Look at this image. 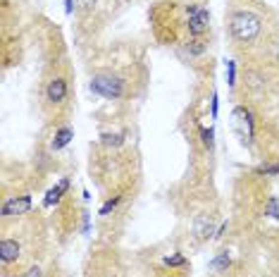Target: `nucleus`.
Returning a JSON list of instances; mask_svg holds the SVG:
<instances>
[{
	"instance_id": "obj_1",
	"label": "nucleus",
	"mask_w": 279,
	"mask_h": 277,
	"mask_svg": "<svg viewBox=\"0 0 279 277\" xmlns=\"http://www.w3.org/2000/svg\"><path fill=\"white\" fill-rule=\"evenodd\" d=\"M263 29V22L258 14L248 12V10H241L232 17V36L236 39L239 43H248L253 41Z\"/></svg>"
},
{
	"instance_id": "obj_2",
	"label": "nucleus",
	"mask_w": 279,
	"mask_h": 277,
	"mask_svg": "<svg viewBox=\"0 0 279 277\" xmlns=\"http://www.w3.org/2000/svg\"><path fill=\"white\" fill-rule=\"evenodd\" d=\"M91 91L103 98H120L124 93V84L112 74H95L91 82Z\"/></svg>"
},
{
	"instance_id": "obj_3",
	"label": "nucleus",
	"mask_w": 279,
	"mask_h": 277,
	"mask_svg": "<svg viewBox=\"0 0 279 277\" xmlns=\"http://www.w3.org/2000/svg\"><path fill=\"white\" fill-rule=\"evenodd\" d=\"M208 29V10L205 7H191L188 10V34L200 36Z\"/></svg>"
},
{
	"instance_id": "obj_4",
	"label": "nucleus",
	"mask_w": 279,
	"mask_h": 277,
	"mask_svg": "<svg viewBox=\"0 0 279 277\" xmlns=\"http://www.w3.org/2000/svg\"><path fill=\"white\" fill-rule=\"evenodd\" d=\"M46 98H48L53 105L62 103L67 98V82L62 77H53V79L48 82V86H46Z\"/></svg>"
},
{
	"instance_id": "obj_5",
	"label": "nucleus",
	"mask_w": 279,
	"mask_h": 277,
	"mask_svg": "<svg viewBox=\"0 0 279 277\" xmlns=\"http://www.w3.org/2000/svg\"><path fill=\"white\" fill-rule=\"evenodd\" d=\"M29 208H31V198L29 196H12V198H7L5 203H2V215L5 218H10V215H22V213H27Z\"/></svg>"
},
{
	"instance_id": "obj_6",
	"label": "nucleus",
	"mask_w": 279,
	"mask_h": 277,
	"mask_svg": "<svg viewBox=\"0 0 279 277\" xmlns=\"http://www.w3.org/2000/svg\"><path fill=\"white\" fill-rule=\"evenodd\" d=\"M0 258L2 263H12L19 258V244L14 239H2L0 241Z\"/></svg>"
},
{
	"instance_id": "obj_7",
	"label": "nucleus",
	"mask_w": 279,
	"mask_h": 277,
	"mask_svg": "<svg viewBox=\"0 0 279 277\" xmlns=\"http://www.w3.org/2000/svg\"><path fill=\"white\" fill-rule=\"evenodd\" d=\"M234 117H236V125H239L241 134H248V137H253V120H251V112L246 110L243 105H239V108L234 110Z\"/></svg>"
},
{
	"instance_id": "obj_8",
	"label": "nucleus",
	"mask_w": 279,
	"mask_h": 277,
	"mask_svg": "<svg viewBox=\"0 0 279 277\" xmlns=\"http://www.w3.org/2000/svg\"><path fill=\"white\" fill-rule=\"evenodd\" d=\"M72 138H74V132H72L69 127H62V129H57V132H55L53 141H50V148H53V151H60V148H65Z\"/></svg>"
},
{
	"instance_id": "obj_9",
	"label": "nucleus",
	"mask_w": 279,
	"mask_h": 277,
	"mask_svg": "<svg viewBox=\"0 0 279 277\" xmlns=\"http://www.w3.org/2000/svg\"><path fill=\"white\" fill-rule=\"evenodd\" d=\"M67 189H69V180H60V182H57V186H53V189L48 191V196H46V206H53V203H57Z\"/></svg>"
},
{
	"instance_id": "obj_10",
	"label": "nucleus",
	"mask_w": 279,
	"mask_h": 277,
	"mask_svg": "<svg viewBox=\"0 0 279 277\" xmlns=\"http://www.w3.org/2000/svg\"><path fill=\"white\" fill-rule=\"evenodd\" d=\"M265 213H267V215H272L275 220H279V196H272V198L267 201Z\"/></svg>"
},
{
	"instance_id": "obj_11",
	"label": "nucleus",
	"mask_w": 279,
	"mask_h": 277,
	"mask_svg": "<svg viewBox=\"0 0 279 277\" xmlns=\"http://www.w3.org/2000/svg\"><path fill=\"white\" fill-rule=\"evenodd\" d=\"M196 232H198V236H208L210 234V218H198V222H196Z\"/></svg>"
},
{
	"instance_id": "obj_12",
	"label": "nucleus",
	"mask_w": 279,
	"mask_h": 277,
	"mask_svg": "<svg viewBox=\"0 0 279 277\" xmlns=\"http://www.w3.org/2000/svg\"><path fill=\"white\" fill-rule=\"evenodd\" d=\"M227 265H229V256H227V253H220L213 263H210V268H213V270H225Z\"/></svg>"
},
{
	"instance_id": "obj_13",
	"label": "nucleus",
	"mask_w": 279,
	"mask_h": 277,
	"mask_svg": "<svg viewBox=\"0 0 279 277\" xmlns=\"http://www.w3.org/2000/svg\"><path fill=\"white\" fill-rule=\"evenodd\" d=\"M186 263V258L184 256H179V253H174V256H167L165 258V265L167 268H179V265H184Z\"/></svg>"
},
{
	"instance_id": "obj_14",
	"label": "nucleus",
	"mask_w": 279,
	"mask_h": 277,
	"mask_svg": "<svg viewBox=\"0 0 279 277\" xmlns=\"http://www.w3.org/2000/svg\"><path fill=\"white\" fill-rule=\"evenodd\" d=\"M103 143H105V146H120L122 134H103Z\"/></svg>"
},
{
	"instance_id": "obj_15",
	"label": "nucleus",
	"mask_w": 279,
	"mask_h": 277,
	"mask_svg": "<svg viewBox=\"0 0 279 277\" xmlns=\"http://www.w3.org/2000/svg\"><path fill=\"white\" fill-rule=\"evenodd\" d=\"M117 203H120V196H115V198H110L105 206L100 208V215H110V210H115L117 208Z\"/></svg>"
},
{
	"instance_id": "obj_16",
	"label": "nucleus",
	"mask_w": 279,
	"mask_h": 277,
	"mask_svg": "<svg viewBox=\"0 0 279 277\" xmlns=\"http://www.w3.org/2000/svg\"><path fill=\"white\" fill-rule=\"evenodd\" d=\"M200 137H203V143H205L208 148H213V129H203Z\"/></svg>"
},
{
	"instance_id": "obj_17",
	"label": "nucleus",
	"mask_w": 279,
	"mask_h": 277,
	"mask_svg": "<svg viewBox=\"0 0 279 277\" xmlns=\"http://www.w3.org/2000/svg\"><path fill=\"white\" fill-rule=\"evenodd\" d=\"M258 172L260 175H279V165H263Z\"/></svg>"
},
{
	"instance_id": "obj_18",
	"label": "nucleus",
	"mask_w": 279,
	"mask_h": 277,
	"mask_svg": "<svg viewBox=\"0 0 279 277\" xmlns=\"http://www.w3.org/2000/svg\"><path fill=\"white\" fill-rule=\"evenodd\" d=\"M234 77H236L234 62H227V79H229V86H234Z\"/></svg>"
},
{
	"instance_id": "obj_19",
	"label": "nucleus",
	"mask_w": 279,
	"mask_h": 277,
	"mask_svg": "<svg viewBox=\"0 0 279 277\" xmlns=\"http://www.w3.org/2000/svg\"><path fill=\"white\" fill-rule=\"evenodd\" d=\"M22 277H41V270H39V268H31V270H27Z\"/></svg>"
},
{
	"instance_id": "obj_20",
	"label": "nucleus",
	"mask_w": 279,
	"mask_h": 277,
	"mask_svg": "<svg viewBox=\"0 0 279 277\" xmlns=\"http://www.w3.org/2000/svg\"><path fill=\"white\" fill-rule=\"evenodd\" d=\"M65 10H67V14H72V10H74L72 7V0H65Z\"/></svg>"
},
{
	"instance_id": "obj_21",
	"label": "nucleus",
	"mask_w": 279,
	"mask_h": 277,
	"mask_svg": "<svg viewBox=\"0 0 279 277\" xmlns=\"http://www.w3.org/2000/svg\"><path fill=\"white\" fill-rule=\"evenodd\" d=\"M79 5H84V7H93V0H79Z\"/></svg>"
}]
</instances>
